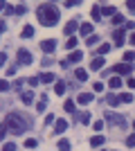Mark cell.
Segmentation results:
<instances>
[{
    "label": "cell",
    "instance_id": "47",
    "mask_svg": "<svg viewBox=\"0 0 135 151\" xmlns=\"http://www.w3.org/2000/svg\"><path fill=\"white\" fill-rule=\"evenodd\" d=\"M5 29H7V23H5V20H0V34H2Z\"/></svg>",
    "mask_w": 135,
    "mask_h": 151
},
{
    "label": "cell",
    "instance_id": "35",
    "mask_svg": "<svg viewBox=\"0 0 135 151\" xmlns=\"http://www.w3.org/2000/svg\"><path fill=\"white\" fill-rule=\"evenodd\" d=\"M77 5H81V0H65L63 2V7H77Z\"/></svg>",
    "mask_w": 135,
    "mask_h": 151
},
{
    "label": "cell",
    "instance_id": "24",
    "mask_svg": "<svg viewBox=\"0 0 135 151\" xmlns=\"http://www.w3.org/2000/svg\"><path fill=\"white\" fill-rule=\"evenodd\" d=\"M90 18H92V20H99V18H101V9H99V5L92 7V12H90Z\"/></svg>",
    "mask_w": 135,
    "mask_h": 151
},
{
    "label": "cell",
    "instance_id": "19",
    "mask_svg": "<svg viewBox=\"0 0 135 151\" xmlns=\"http://www.w3.org/2000/svg\"><path fill=\"white\" fill-rule=\"evenodd\" d=\"M77 101H79V104H90V101H92V95H90V93H81L77 97Z\"/></svg>",
    "mask_w": 135,
    "mask_h": 151
},
{
    "label": "cell",
    "instance_id": "5",
    "mask_svg": "<svg viewBox=\"0 0 135 151\" xmlns=\"http://www.w3.org/2000/svg\"><path fill=\"white\" fill-rule=\"evenodd\" d=\"M18 63H20V65H29V63H32V54H29L25 47H20V50H18Z\"/></svg>",
    "mask_w": 135,
    "mask_h": 151
},
{
    "label": "cell",
    "instance_id": "7",
    "mask_svg": "<svg viewBox=\"0 0 135 151\" xmlns=\"http://www.w3.org/2000/svg\"><path fill=\"white\" fill-rule=\"evenodd\" d=\"M65 61L70 63V65H72V63H79V61H84V52H81V50H74V52L70 54V57L65 59Z\"/></svg>",
    "mask_w": 135,
    "mask_h": 151
},
{
    "label": "cell",
    "instance_id": "45",
    "mask_svg": "<svg viewBox=\"0 0 135 151\" xmlns=\"http://www.w3.org/2000/svg\"><path fill=\"white\" fill-rule=\"evenodd\" d=\"M126 7H129V12H135V0H126Z\"/></svg>",
    "mask_w": 135,
    "mask_h": 151
},
{
    "label": "cell",
    "instance_id": "33",
    "mask_svg": "<svg viewBox=\"0 0 135 151\" xmlns=\"http://www.w3.org/2000/svg\"><path fill=\"white\" fill-rule=\"evenodd\" d=\"M99 43V36H97V34H90L88 36V45H97Z\"/></svg>",
    "mask_w": 135,
    "mask_h": 151
},
{
    "label": "cell",
    "instance_id": "36",
    "mask_svg": "<svg viewBox=\"0 0 135 151\" xmlns=\"http://www.w3.org/2000/svg\"><path fill=\"white\" fill-rule=\"evenodd\" d=\"M5 135H7V124L2 122V124H0V140H5Z\"/></svg>",
    "mask_w": 135,
    "mask_h": 151
},
{
    "label": "cell",
    "instance_id": "4",
    "mask_svg": "<svg viewBox=\"0 0 135 151\" xmlns=\"http://www.w3.org/2000/svg\"><path fill=\"white\" fill-rule=\"evenodd\" d=\"M41 50H43V54H52V52L56 50V41H54V38L43 41V43H41Z\"/></svg>",
    "mask_w": 135,
    "mask_h": 151
},
{
    "label": "cell",
    "instance_id": "27",
    "mask_svg": "<svg viewBox=\"0 0 135 151\" xmlns=\"http://www.w3.org/2000/svg\"><path fill=\"white\" fill-rule=\"evenodd\" d=\"M110 104V106H117L119 104V95H108V99H106Z\"/></svg>",
    "mask_w": 135,
    "mask_h": 151
},
{
    "label": "cell",
    "instance_id": "21",
    "mask_svg": "<svg viewBox=\"0 0 135 151\" xmlns=\"http://www.w3.org/2000/svg\"><path fill=\"white\" fill-rule=\"evenodd\" d=\"M79 43V38L77 36H68V43H65V50H74Z\"/></svg>",
    "mask_w": 135,
    "mask_h": 151
},
{
    "label": "cell",
    "instance_id": "31",
    "mask_svg": "<svg viewBox=\"0 0 135 151\" xmlns=\"http://www.w3.org/2000/svg\"><path fill=\"white\" fill-rule=\"evenodd\" d=\"M63 108L68 111V113H72V111H74V101H72V99H68V101L63 104Z\"/></svg>",
    "mask_w": 135,
    "mask_h": 151
},
{
    "label": "cell",
    "instance_id": "28",
    "mask_svg": "<svg viewBox=\"0 0 135 151\" xmlns=\"http://www.w3.org/2000/svg\"><path fill=\"white\" fill-rule=\"evenodd\" d=\"M25 12H27V7H25V5H18V7H14V14H16V16H23Z\"/></svg>",
    "mask_w": 135,
    "mask_h": 151
},
{
    "label": "cell",
    "instance_id": "52",
    "mask_svg": "<svg viewBox=\"0 0 135 151\" xmlns=\"http://www.w3.org/2000/svg\"><path fill=\"white\" fill-rule=\"evenodd\" d=\"M133 129H135V122H133Z\"/></svg>",
    "mask_w": 135,
    "mask_h": 151
},
{
    "label": "cell",
    "instance_id": "37",
    "mask_svg": "<svg viewBox=\"0 0 135 151\" xmlns=\"http://www.w3.org/2000/svg\"><path fill=\"white\" fill-rule=\"evenodd\" d=\"M133 59H135V52H126V54H124V61L126 63H131Z\"/></svg>",
    "mask_w": 135,
    "mask_h": 151
},
{
    "label": "cell",
    "instance_id": "6",
    "mask_svg": "<svg viewBox=\"0 0 135 151\" xmlns=\"http://www.w3.org/2000/svg\"><path fill=\"white\" fill-rule=\"evenodd\" d=\"M113 38H115L117 47H119V45H124V38H126V29H124V27H119V29H115V32H113Z\"/></svg>",
    "mask_w": 135,
    "mask_h": 151
},
{
    "label": "cell",
    "instance_id": "16",
    "mask_svg": "<svg viewBox=\"0 0 135 151\" xmlns=\"http://www.w3.org/2000/svg\"><path fill=\"white\" fill-rule=\"evenodd\" d=\"M74 77H77L79 81H86V79H88V70H84V68H77V70H74Z\"/></svg>",
    "mask_w": 135,
    "mask_h": 151
},
{
    "label": "cell",
    "instance_id": "38",
    "mask_svg": "<svg viewBox=\"0 0 135 151\" xmlns=\"http://www.w3.org/2000/svg\"><path fill=\"white\" fill-rule=\"evenodd\" d=\"M39 145V142H36V140L34 138H29V140H25V147H29V149H34V147Z\"/></svg>",
    "mask_w": 135,
    "mask_h": 151
},
{
    "label": "cell",
    "instance_id": "30",
    "mask_svg": "<svg viewBox=\"0 0 135 151\" xmlns=\"http://www.w3.org/2000/svg\"><path fill=\"white\" fill-rule=\"evenodd\" d=\"M124 23V16L122 14H115V16H113V25H122Z\"/></svg>",
    "mask_w": 135,
    "mask_h": 151
},
{
    "label": "cell",
    "instance_id": "46",
    "mask_svg": "<svg viewBox=\"0 0 135 151\" xmlns=\"http://www.w3.org/2000/svg\"><path fill=\"white\" fill-rule=\"evenodd\" d=\"M5 63H7V54H5V52H0V68H2Z\"/></svg>",
    "mask_w": 135,
    "mask_h": 151
},
{
    "label": "cell",
    "instance_id": "32",
    "mask_svg": "<svg viewBox=\"0 0 135 151\" xmlns=\"http://www.w3.org/2000/svg\"><path fill=\"white\" fill-rule=\"evenodd\" d=\"M45 106H47V99H41L39 104H36V111H39V113H43V111H45Z\"/></svg>",
    "mask_w": 135,
    "mask_h": 151
},
{
    "label": "cell",
    "instance_id": "14",
    "mask_svg": "<svg viewBox=\"0 0 135 151\" xmlns=\"http://www.w3.org/2000/svg\"><path fill=\"white\" fill-rule=\"evenodd\" d=\"M101 68H104V59L99 57V54H97V57H95V61H90V70L95 72V70H101Z\"/></svg>",
    "mask_w": 135,
    "mask_h": 151
},
{
    "label": "cell",
    "instance_id": "13",
    "mask_svg": "<svg viewBox=\"0 0 135 151\" xmlns=\"http://www.w3.org/2000/svg\"><path fill=\"white\" fill-rule=\"evenodd\" d=\"M79 32H81V36L88 38L90 34H92V23H81V25H79Z\"/></svg>",
    "mask_w": 135,
    "mask_h": 151
},
{
    "label": "cell",
    "instance_id": "3",
    "mask_svg": "<svg viewBox=\"0 0 135 151\" xmlns=\"http://www.w3.org/2000/svg\"><path fill=\"white\" fill-rule=\"evenodd\" d=\"M106 122H108V124H113V126H122V129H124V126H126V120H124V117H122V115H115V113H108V115H106Z\"/></svg>",
    "mask_w": 135,
    "mask_h": 151
},
{
    "label": "cell",
    "instance_id": "25",
    "mask_svg": "<svg viewBox=\"0 0 135 151\" xmlns=\"http://www.w3.org/2000/svg\"><path fill=\"white\" fill-rule=\"evenodd\" d=\"M108 86H110L113 90H115V88H122V79H117V77H113V79H108Z\"/></svg>",
    "mask_w": 135,
    "mask_h": 151
},
{
    "label": "cell",
    "instance_id": "41",
    "mask_svg": "<svg viewBox=\"0 0 135 151\" xmlns=\"http://www.w3.org/2000/svg\"><path fill=\"white\" fill-rule=\"evenodd\" d=\"M92 126H95V131H101V129H104V122L97 120V122H92Z\"/></svg>",
    "mask_w": 135,
    "mask_h": 151
},
{
    "label": "cell",
    "instance_id": "26",
    "mask_svg": "<svg viewBox=\"0 0 135 151\" xmlns=\"http://www.w3.org/2000/svg\"><path fill=\"white\" fill-rule=\"evenodd\" d=\"M119 101H124V104H131V101H133V95H131V93H122V95H119Z\"/></svg>",
    "mask_w": 135,
    "mask_h": 151
},
{
    "label": "cell",
    "instance_id": "23",
    "mask_svg": "<svg viewBox=\"0 0 135 151\" xmlns=\"http://www.w3.org/2000/svg\"><path fill=\"white\" fill-rule=\"evenodd\" d=\"M77 117H79V122H81V124H90V113H88V111H84V113H79Z\"/></svg>",
    "mask_w": 135,
    "mask_h": 151
},
{
    "label": "cell",
    "instance_id": "39",
    "mask_svg": "<svg viewBox=\"0 0 135 151\" xmlns=\"http://www.w3.org/2000/svg\"><path fill=\"white\" fill-rule=\"evenodd\" d=\"M54 122H56L54 115H45V126H47V124H54Z\"/></svg>",
    "mask_w": 135,
    "mask_h": 151
},
{
    "label": "cell",
    "instance_id": "29",
    "mask_svg": "<svg viewBox=\"0 0 135 151\" xmlns=\"http://www.w3.org/2000/svg\"><path fill=\"white\" fill-rule=\"evenodd\" d=\"M110 52V43H104L101 47H99V57H104V54H108Z\"/></svg>",
    "mask_w": 135,
    "mask_h": 151
},
{
    "label": "cell",
    "instance_id": "34",
    "mask_svg": "<svg viewBox=\"0 0 135 151\" xmlns=\"http://www.w3.org/2000/svg\"><path fill=\"white\" fill-rule=\"evenodd\" d=\"M5 90H9V81H7V79H0V93H5Z\"/></svg>",
    "mask_w": 135,
    "mask_h": 151
},
{
    "label": "cell",
    "instance_id": "11",
    "mask_svg": "<svg viewBox=\"0 0 135 151\" xmlns=\"http://www.w3.org/2000/svg\"><path fill=\"white\" fill-rule=\"evenodd\" d=\"M20 101H23V104H27V106H29V104H34V93H32V90L20 93Z\"/></svg>",
    "mask_w": 135,
    "mask_h": 151
},
{
    "label": "cell",
    "instance_id": "22",
    "mask_svg": "<svg viewBox=\"0 0 135 151\" xmlns=\"http://www.w3.org/2000/svg\"><path fill=\"white\" fill-rule=\"evenodd\" d=\"M59 151H70V140H65V138L59 140Z\"/></svg>",
    "mask_w": 135,
    "mask_h": 151
},
{
    "label": "cell",
    "instance_id": "12",
    "mask_svg": "<svg viewBox=\"0 0 135 151\" xmlns=\"http://www.w3.org/2000/svg\"><path fill=\"white\" fill-rule=\"evenodd\" d=\"M65 129H68V122H65L63 117H59V120L54 122V133H63Z\"/></svg>",
    "mask_w": 135,
    "mask_h": 151
},
{
    "label": "cell",
    "instance_id": "15",
    "mask_svg": "<svg viewBox=\"0 0 135 151\" xmlns=\"http://www.w3.org/2000/svg\"><path fill=\"white\" fill-rule=\"evenodd\" d=\"M104 142H106V138H104V135H92V138H90V147H101Z\"/></svg>",
    "mask_w": 135,
    "mask_h": 151
},
{
    "label": "cell",
    "instance_id": "8",
    "mask_svg": "<svg viewBox=\"0 0 135 151\" xmlns=\"http://www.w3.org/2000/svg\"><path fill=\"white\" fill-rule=\"evenodd\" d=\"M39 81L41 83H54V81H56V77L52 75V72H41V75H39Z\"/></svg>",
    "mask_w": 135,
    "mask_h": 151
},
{
    "label": "cell",
    "instance_id": "40",
    "mask_svg": "<svg viewBox=\"0 0 135 151\" xmlns=\"http://www.w3.org/2000/svg\"><path fill=\"white\" fill-rule=\"evenodd\" d=\"M27 81H29V86H32V88H34V86H39V77H29V79H27Z\"/></svg>",
    "mask_w": 135,
    "mask_h": 151
},
{
    "label": "cell",
    "instance_id": "9",
    "mask_svg": "<svg viewBox=\"0 0 135 151\" xmlns=\"http://www.w3.org/2000/svg\"><path fill=\"white\" fill-rule=\"evenodd\" d=\"M115 72L117 75H131V63H119V65H115Z\"/></svg>",
    "mask_w": 135,
    "mask_h": 151
},
{
    "label": "cell",
    "instance_id": "49",
    "mask_svg": "<svg viewBox=\"0 0 135 151\" xmlns=\"http://www.w3.org/2000/svg\"><path fill=\"white\" fill-rule=\"evenodd\" d=\"M129 43H131V45H135V32H133V34H131V38H129Z\"/></svg>",
    "mask_w": 135,
    "mask_h": 151
},
{
    "label": "cell",
    "instance_id": "48",
    "mask_svg": "<svg viewBox=\"0 0 135 151\" xmlns=\"http://www.w3.org/2000/svg\"><path fill=\"white\" fill-rule=\"evenodd\" d=\"M126 83H129V88H135V79H129Z\"/></svg>",
    "mask_w": 135,
    "mask_h": 151
},
{
    "label": "cell",
    "instance_id": "17",
    "mask_svg": "<svg viewBox=\"0 0 135 151\" xmlns=\"http://www.w3.org/2000/svg\"><path fill=\"white\" fill-rule=\"evenodd\" d=\"M115 7H113V5H104L101 7V16H115Z\"/></svg>",
    "mask_w": 135,
    "mask_h": 151
},
{
    "label": "cell",
    "instance_id": "50",
    "mask_svg": "<svg viewBox=\"0 0 135 151\" xmlns=\"http://www.w3.org/2000/svg\"><path fill=\"white\" fill-rule=\"evenodd\" d=\"M0 12H5V0H0Z\"/></svg>",
    "mask_w": 135,
    "mask_h": 151
},
{
    "label": "cell",
    "instance_id": "20",
    "mask_svg": "<svg viewBox=\"0 0 135 151\" xmlns=\"http://www.w3.org/2000/svg\"><path fill=\"white\" fill-rule=\"evenodd\" d=\"M65 90H68V86H65V81H56V83H54V93H56V95H63Z\"/></svg>",
    "mask_w": 135,
    "mask_h": 151
},
{
    "label": "cell",
    "instance_id": "44",
    "mask_svg": "<svg viewBox=\"0 0 135 151\" xmlns=\"http://www.w3.org/2000/svg\"><path fill=\"white\" fill-rule=\"evenodd\" d=\"M92 88H95V93H101V90H104V83H101V81H97Z\"/></svg>",
    "mask_w": 135,
    "mask_h": 151
},
{
    "label": "cell",
    "instance_id": "18",
    "mask_svg": "<svg viewBox=\"0 0 135 151\" xmlns=\"http://www.w3.org/2000/svg\"><path fill=\"white\" fill-rule=\"evenodd\" d=\"M20 36H23V38H32L34 36V27L32 25H25V27H23V32H20Z\"/></svg>",
    "mask_w": 135,
    "mask_h": 151
},
{
    "label": "cell",
    "instance_id": "1",
    "mask_svg": "<svg viewBox=\"0 0 135 151\" xmlns=\"http://www.w3.org/2000/svg\"><path fill=\"white\" fill-rule=\"evenodd\" d=\"M59 16H61V12H59V7H54L52 2H45V5H41L39 9H36V18H39V23L45 25V27H54L59 23Z\"/></svg>",
    "mask_w": 135,
    "mask_h": 151
},
{
    "label": "cell",
    "instance_id": "2",
    "mask_svg": "<svg viewBox=\"0 0 135 151\" xmlns=\"http://www.w3.org/2000/svg\"><path fill=\"white\" fill-rule=\"evenodd\" d=\"M5 124H7V131H9V133H14V135H20V133H25L27 129L32 126V122L27 120V117H23L20 113H11V115H7Z\"/></svg>",
    "mask_w": 135,
    "mask_h": 151
},
{
    "label": "cell",
    "instance_id": "43",
    "mask_svg": "<svg viewBox=\"0 0 135 151\" xmlns=\"http://www.w3.org/2000/svg\"><path fill=\"white\" fill-rule=\"evenodd\" d=\"M2 151H16V145H14V142H9V145L2 147Z\"/></svg>",
    "mask_w": 135,
    "mask_h": 151
},
{
    "label": "cell",
    "instance_id": "10",
    "mask_svg": "<svg viewBox=\"0 0 135 151\" xmlns=\"http://www.w3.org/2000/svg\"><path fill=\"white\" fill-rule=\"evenodd\" d=\"M77 23H74V20H70V23H68V25H65L63 27V34H65V36H74V32H77Z\"/></svg>",
    "mask_w": 135,
    "mask_h": 151
},
{
    "label": "cell",
    "instance_id": "42",
    "mask_svg": "<svg viewBox=\"0 0 135 151\" xmlns=\"http://www.w3.org/2000/svg\"><path fill=\"white\" fill-rule=\"evenodd\" d=\"M126 145H129V147H135V133H133V135H129V138H126Z\"/></svg>",
    "mask_w": 135,
    "mask_h": 151
},
{
    "label": "cell",
    "instance_id": "51",
    "mask_svg": "<svg viewBox=\"0 0 135 151\" xmlns=\"http://www.w3.org/2000/svg\"><path fill=\"white\" fill-rule=\"evenodd\" d=\"M47 2H54V0H47Z\"/></svg>",
    "mask_w": 135,
    "mask_h": 151
}]
</instances>
